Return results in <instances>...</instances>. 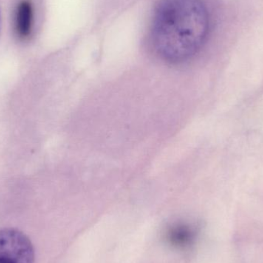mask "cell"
Listing matches in <instances>:
<instances>
[{
  "mask_svg": "<svg viewBox=\"0 0 263 263\" xmlns=\"http://www.w3.org/2000/svg\"><path fill=\"white\" fill-rule=\"evenodd\" d=\"M210 26V11L203 0H162L152 21V45L164 61L184 63L202 49Z\"/></svg>",
  "mask_w": 263,
  "mask_h": 263,
  "instance_id": "obj_1",
  "label": "cell"
},
{
  "mask_svg": "<svg viewBox=\"0 0 263 263\" xmlns=\"http://www.w3.org/2000/svg\"><path fill=\"white\" fill-rule=\"evenodd\" d=\"M33 245L27 236L14 228L0 230V263H34Z\"/></svg>",
  "mask_w": 263,
  "mask_h": 263,
  "instance_id": "obj_2",
  "label": "cell"
},
{
  "mask_svg": "<svg viewBox=\"0 0 263 263\" xmlns=\"http://www.w3.org/2000/svg\"><path fill=\"white\" fill-rule=\"evenodd\" d=\"M32 27L33 8L32 3L29 0H20L14 11V33L20 41H27L32 35Z\"/></svg>",
  "mask_w": 263,
  "mask_h": 263,
  "instance_id": "obj_3",
  "label": "cell"
},
{
  "mask_svg": "<svg viewBox=\"0 0 263 263\" xmlns=\"http://www.w3.org/2000/svg\"><path fill=\"white\" fill-rule=\"evenodd\" d=\"M194 238V232L186 225L174 226L168 230L167 239L172 245L176 247H185L189 245Z\"/></svg>",
  "mask_w": 263,
  "mask_h": 263,
  "instance_id": "obj_4",
  "label": "cell"
},
{
  "mask_svg": "<svg viewBox=\"0 0 263 263\" xmlns=\"http://www.w3.org/2000/svg\"><path fill=\"white\" fill-rule=\"evenodd\" d=\"M1 29H2V15H1V12H0V33H1Z\"/></svg>",
  "mask_w": 263,
  "mask_h": 263,
  "instance_id": "obj_5",
  "label": "cell"
}]
</instances>
